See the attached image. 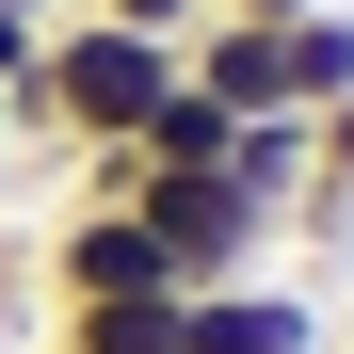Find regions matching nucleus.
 <instances>
[{
	"mask_svg": "<svg viewBox=\"0 0 354 354\" xmlns=\"http://www.w3.org/2000/svg\"><path fill=\"white\" fill-rule=\"evenodd\" d=\"M161 97H177V32H129V17H97V0H65L48 48H32V81H17V145H32V161L129 145Z\"/></svg>",
	"mask_w": 354,
	"mask_h": 354,
	"instance_id": "obj_1",
	"label": "nucleus"
},
{
	"mask_svg": "<svg viewBox=\"0 0 354 354\" xmlns=\"http://www.w3.org/2000/svg\"><path fill=\"white\" fill-rule=\"evenodd\" d=\"M129 209H145V242H161L177 290H242V274H274V209L242 194V177H145V161H129Z\"/></svg>",
	"mask_w": 354,
	"mask_h": 354,
	"instance_id": "obj_2",
	"label": "nucleus"
},
{
	"mask_svg": "<svg viewBox=\"0 0 354 354\" xmlns=\"http://www.w3.org/2000/svg\"><path fill=\"white\" fill-rule=\"evenodd\" d=\"M32 290H48V306H145V290H177V274H161V242H145V209H48Z\"/></svg>",
	"mask_w": 354,
	"mask_h": 354,
	"instance_id": "obj_3",
	"label": "nucleus"
},
{
	"mask_svg": "<svg viewBox=\"0 0 354 354\" xmlns=\"http://www.w3.org/2000/svg\"><path fill=\"white\" fill-rule=\"evenodd\" d=\"M177 354H322V290H290V274L177 290Z\"/></svg>",
	"mask_w": 354,
	"mask_h": 354,
	"instance_id": "obj_4",
	"label": "nucleus"
},
{
	"mask_svg": "<svg viewBox=\"0 0 354 354\" xmlns=\"http://www.w3.org/2000/svg\"><path fill=\"white\" fill-rule=\"evenodd\" d=\"M225 177L274 209V242H290V194H306V113H242L225 129Z\"/></svg>",
	"mask_w": 354,
	"mask_h": 354,
	"instance_id": "obj_5",
	"label": "nucleus"
},
{
	"mask_svg": "<svg viewBox=\"0 0 354 354\" xmlns=\"http://www.w3.org/2000/svg\"><path fill=\"white\" fill-rule=\"evenodd\" d=\"M48 354H177V290H145V306H48Z\"/></svg>",
	"mask_w": 354,
	"mask_h": 354,
	"instance_id": "obj_6",
	"label": "nucleus"
},
{
	"mask_svg": "<svg viewBox=\"0 0 354 354\" xmlns=\"http://www.w3.org/2000/svg\"><path fill=\"white\" fill-rule=\"evenodd\" d=\"M306 194H338V209H354V97H338V113H306ZM306 194H290V209H306Z\"/></svg>",
	"mask_w": 354,
	"mask_h": 354,
	"instance_id": "obj_7",
	"label": "nucleus"
},
{
	"mask_svg": "<svg viewBox=\"0 0 354 354\" xmlns=\"http://www.w3.org/2000/svg\"><path fill=\"white\" fill-rule=\"evenodd\" d=\"M32 48H48V17H17V0H0V97L32 81Z\"/></svg>",
	"mask_w": 354,
	"mask_h": 354,
	"instance_id": "obj_8",
	"label": "nucleus"
},
{
	"mask_svg": "<svg viewBox=\"0 0 354 354\" xmlns=\"http://www.w3.org/2000/svg\"><path fill=\"white\" fill-rule=\"evenodd\" d=\"M97 17H129V32H194L209 0H97Z\"/></svg>",
	"mask_w": 354,
	"mask_h": 354,
	"instance_id": "obj_9",
	"label": "nucleus"
},
{
	"mask_svg": "<svg viewBox=\"0 0 354 354\" xmlns=\"http://www.w3.org/2000/svg\"><path fill=\"white\" fill-rule=\"evenodd\" d=\"M225 17H322V0H225Z\"/></svg>",
	"mask_w": 354,
	"mask_h": 354,
	"instance_id": "obj_10",
	"label": "nucleus"
},
{
	"mask_svg": "<svg viewBox=\"0 0 354 354\" xmlns=\"http://www.w3.org/2000/svg\"><path fill=\"white\" fill-rule=\"evenodd\" d=\"M0 161H17V97H0Z\"/></svg>",
	"mask_w": 354,
	"mask_h": 354,
	"instance_id": "obj_11",
	"label": "nucleus"
},
{
	"mask_svg": "<svg viewBox=\"0 0 354 354\" xmlns=\"http://www.w3.org/2000/svg\"><path fill=\"white\" fill-rule=\"evenodd\" d=\"M17 17H65V0H17Z\"/></svg>",
	"mask_w": 354,
	"mask_h": 354,
	"instance_id": "obj_12",
	"label": "nucleus"
},
{
	"mask_svg": "<svg viewBox=\"0 0 354 354\" xmlns=\"http://www.w3.org/2000/svg\"><path fill=\"white\" fill-rule=\"evenodd\" d=\"M0 354H32V338H0Z\"/></svg>",
	"mask_w": 354,
	"mask_h": 354,
	"instance_id": "obj_13",
	"label": "nucleus"
}]
</instances>
